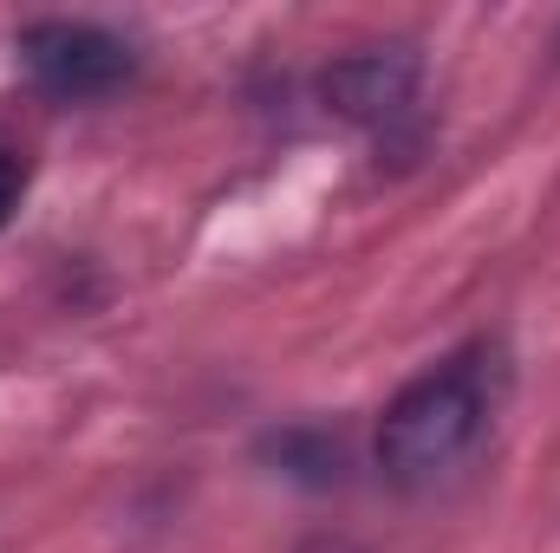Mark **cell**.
Masks as SVG:
<instances>
[{
    "label": "cell",
    "mask_w": 560,
    "mask_h": 553,
    "mask_svg": "<svg viewBox=\"0 0 560 553\" xmlns=\"http://www.w3.org/2000/svg\"><path fill=\"white\" fill-rule=\"evenodd\" d=\"M13 46H20L26 72L52 98H72V105L118 92L131 79V66H138L131 59V39H118L98 20H33V26H20Z\"/></svg>",
    "instance_id": "obj_2"
},
{
    "label": "cell",
    "mask_w": 560,
    "mask_h": 553,
    "mask_svg": "<svg viewBox=\"0 0 560 553\" xmlns=\"http://www.w3.org/2000/svg\"><path fill=\"white\" fill-rule=\"evenodd\" d=\"M418 92V59L411 46H378V52H359L346 66L326 72V98L346 111V118H365V125H385L411 105Z\"/></svg>",
    "instance_id": "obj_3"
},
{
    "label": "cell",
    "mask_w": 560,
    "mask_h": 553,
    "mask_svg": "<svg viewBox=\"0 0 560 553\" xmlns=\"http://www.w3.org/2000/svg\"><path fill=\"white\" fill-rule=\"evenodd\" d=\"M509 398V352L476 339L443 365L418 372L378 416V469L405 489H430L476 456Z\"/></svg>",
    "instance_id": "obj_1"
}]
</instances>
